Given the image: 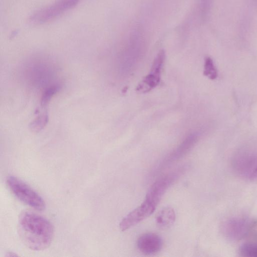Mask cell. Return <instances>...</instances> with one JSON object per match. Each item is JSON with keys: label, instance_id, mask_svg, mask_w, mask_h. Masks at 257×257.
Returning a JSON list of instances; mask_svg holds the SVG:
<instances>
[{"label": "cell", "instance_id": "cell-7", "mask_svg": "<svg viewBox=\"0 0 257 257\" xmlns=\"http://www.w3.org/2000/svg\"><path fill=\"white\" fill-rule=\"evenodd\" d=\"M197 140V136L195 134H191L187 136L185 140L170 153L164 161L161 163L157 168L156 171H161L170 165V164L180 159L186 155L194 146Z\"/></svg>", "mask_w": 257, "mask_h": 257}, {"label": "cell", "instance_id": "cell-3", "mask_svg": "<svg viewBox=\"0 0 257 257\" xmlns=\"http://www.w3.org/2000/svg\"><path fill=\"white\" fill-rule=\"evenodd\" d=\"M234 171L242 179L248 181L257 178V153L249 151L237 153L233 158Z\"/></svg>", "mask_w": 257, "mask_h": 257}, {"label": "cell", "instance_id": "cell-4", "mask_svg": "<svg viewBox=\"0 0 257 257\" xmlns=\"http://www.w3.org/2000/svg\"><path fill=\"white\" fill-rule=\"evenodd\" d=\"M80 0H56L52 4L34 13L30 17L33 24L47 23L73 8Z\"/></svg>", "mask_w": 257, "mask_h": 257}, {"label": "cell", "instance_id": "cell-11", "mask_svg": "<svg viewBox=\"0 0 257 257\" xmlns=\"http://www.w3.org/2000/svg\"><path fill=\"white\" fill-rule=\"evenodd\" d=\"M241 255L246 257H257V245L245 244L240 249Z\"/></svg>", "mask_w": 257, "mask_h": 257}, {"label": "cell", "instance_id": "cell-8", "mask_svg": "<svg viewBox=\"0 0 257 257\" xmlns=\"http://www.w3.org/2000/svg\"><path fill=\"white\" fill-rule=\"evenodd\" d=\"M138 249L143 254L151 255L159 252L163 247L161 237L154 233L142 235L137 241Z\"/></svg>", "mask_w": 257, "mask_h": 257}, {"label": "cell", "instance_id": "cell-10", "mask_svg": "<svg viewBox=\"0 0 257 257\" xmlns=\"http://www.w3.org/2000/svg\"><path fill=\"white\" fill-rule=\"evenodd\" d=\"M204 74L211 80H215L218 75L212 59L210 57H207L205 59Z\"/></svg>", "mask_w": 257, "mask_h": 257}, {"label": "cell", "instance_id": "cell-6", "mask_svg": "<svg viewBox=\"0 0 257 257\" xmlns=\"http://www.w3.org/2000/svg\"><path fill=\"white\" fill-rule=\"evenodd\" d=\"M250 225L246 221L234 218L226 221L222 225V230L227 238L233 240H240L249 234Z\"/></svg>", "mask_w": 257, "mask_h": 257}, {"label": "cell", "instance_id": "cell-5", "mask_svg": "<svg viewBox=\"0 0 257 257\" xmlns=\"http://www.w3.org/2000/svg\"><path fill=\"white\" fill-rule=\"evenodd\" d=\"M165 59V53L162 50L156 56L150 72L144 77L141 83L137 87V92L147 93L160 84Z\"/></svg>", "mask_w": 257, "mask_h": 257}, {"label": "cell", "instance_id": "cell-1", "mask_svg": "<svg viewBox=\"0 0 257 257\" xmlns=\"http://www.w3.org/2000/svg\"><path fill=\"white\" fill-rule=\"evenodd\" d=\"M18 230L24 244L35 251L47 248L54 235L53 227L48 220L30 211H25L20 216Z\"/></svg>", "mask_w": 257, "mask_h": 257}, {"label": "cell", "instance_id": "cell-2", "mask_svg": "<svg viewBox=\"0 0 257 257\" xmlns=\"http://www.w3.org/2000/svg\"><path fill=\"white\" fill-rule=\"evenodd\" d=\"M8 187L17 198L36 210H45L46 203L41 195L18 178L11 176L7 178Z\"/></svg>", "mask_w": 257, "mask_h": 257}, {"label": "cell", "instance_id": "cell-9", "mask_svg": "<svg viewBox=\"0 0 257 257\" xmlns=\"http://www.w3.org/2000/svg\"><path fill=\"white\" fill-rule=\"evenodd\" d=\"M176 214L171 208H166L158 213L156 223L161 228H167L172 225L175 221Z\"/></svg>", "mask_w": 257, "mask_h": 257}]
</instances>
